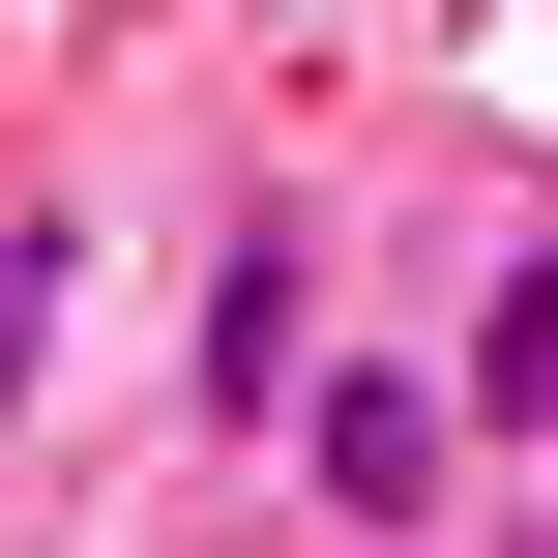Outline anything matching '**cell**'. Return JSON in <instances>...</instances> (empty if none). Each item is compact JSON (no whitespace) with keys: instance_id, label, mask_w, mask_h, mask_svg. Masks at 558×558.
Wrapping results in <instances>:
<instances>
[{"instance_id":"1","label":"cell","mask_w":558,"mask_h":558,"mask_svg":"<svg viewBox=\"0 0 558 558\" xmlns=\"http://www.w3.org/2000/svg\"><path fill=\"white\" fill-rule=\"evenodd\" d=\"M265 471H294V500H324L353 558H412L441 500H471V412H441V353H324V383L265 412Z\"/></svg>"},{"instance_id":"2","label":"cell","mask_w":558,"mask_h":558,"mask_svg":"<svg viewBox=\"0 0 558 558\" xmlns=\"http://www.w3.org/2000/svg\"><path fill=\"white\" fill-rule=\"evenodd\" d=\"M294 383H324V353H294V206H235V265H206V412L265 441Z\"/></svg>"},{"instance_id":"3","label":"cell","mask_w":558,"mask_h":558,"mask_svg":"<svg viewBox=\"0 0 558 558\" xmlns=\"http://www.w3.org/2000/svg\"><path fill=\"white\" fill-rule=\"evenodd\" d=\"M441 412H471V441H558V235H500V294H471Z\"/></svg>"},{"instance_id":"4","label":"cell","mask_w":558,"mask_h":558,"mask_svg":"<svg viewBox=\"0 0 558 558\" xmlns=\"http://www.w3.org/2000/svg\"><path fill=\"white\" fill-rule=\"evenodd\" d=\"M59 294H88V206H0V441L59 412Z\"/></svg>"}]
</instances>
